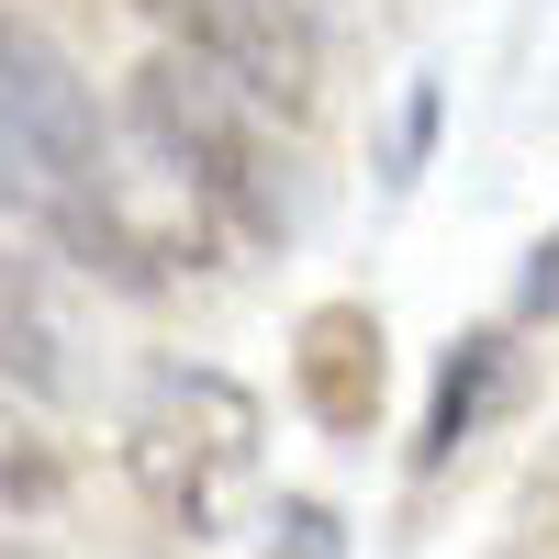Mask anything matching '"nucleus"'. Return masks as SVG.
<instances>
[{
  "mask_svg": "<svg viewBox=\"0 0 559 559\" xmlns=\"http://www.w3.org/2000/svg\"><path fill=\"white\" fill-rule=\"evenodd\" d=\"M381 381H392V358H381V313L369 302H313L302 313V336H292V392L324 437H369L381 426Z\"/></svg>",
  "mask_w": 559,
  "mask_h": 559,
  "instance_id": "nucleus-6",
  "label": "nucleus"
},
{
  "mask_svg": "<svg viewBox=\"0 0 559 559\" xmlns=\"http://www.w3.org/2000/svg\"><path fill=\"white\" fill-rule=\"evenodd\" d=\"M515 313H559V224L537 236V258H526V280H515Z\"/></svg>",
  "mask_w": 559,
  "mask_h": 559,
  "instance_id": "nucleus-10",
  "label": "nucleus"
},
{
  "mask_svg": "<svg viewBox=\"0 0 559 559\" xmlns=\"http://www.w3.org/2000/svg\"><path fill=\"white\" fill-rule=\"evenodd\" d=\"M258 559H347V515L324 492H280L269 503V548Z\"/></svg>",
  "mask_w": 559,
  "mask_h": 559,
  "instance_id": "nucleus-9",
  "label": "nucleus"
},
{
  "mask_svg": "<svg viewBox=\"0 0 559 559\" xmlns=\"http://www.w3.org/2000/svg\"><path fill=\"white\" fill-rule=\"evenodd\" d=\"M258 448H269V414L247 381H224L202 358H157L123 403V471L146 481V503L179 537H224L236 503L258 492Z\"/></svg>",
  "mask_w": 559,
  "mask_h": 559,
  "instance_id": "nucleus-3",
  "label": "nucleus"
},
{
  "mask_svg": "<svg viewBox=\"0 0 559 559\" xmlns=\"http://www.w3.org/2000/svg\"><path fill=\"white\" fill-rule=\"evenodd\" d=\"M134 12L168 34V57H191L269 123L324 112V12L313 0H134Z\"/></svg>",
  "mask_w": 559,
  "mask_h": 559,
  "instance_id": "nucleus-4",
  "label": "nucleus"
},
{
  "mask_svg": "<svg viewBox=\"0 0 559 559\" xmlns=\"http://www.w3.org/2000/svg\"><path fill=\"white\" fill-rule=\"evenodd\" d=\"M0 392H34V403H79L90 392L79 313L45 280V258H23V236H0Z\"/></svg>",
  "mask_w": 559,
  "mask_h": 559,
  "instance_id": "nucleus-5",
  "label": "nucleus"
},
{
  "mask_svg": "<svg viewBox=\"0 0 559 559\" xmlns=\"http://www.w3.org/2000/svg\"><path fill=\"white\" fill-rule=\"evenodd\" d=\"M0 236L57 247L68 269L112 280V292H157L168 236L134 213V179L112 157V123L68 68L57 34L0 12Z\"/></svg>",
  "mask_w": 559,
  "mask_h": 559,
  "instance_id": "nucleus-1",
  "label": "nucleus"
},
{
  "mask_svg": "<svg viewBox=\"0 0 559 559\" xmlns=\"http://www.w3.org/2000/svg\"><path fill=\"white\" fill-rule=\"evenodd\" d=\"M492 381H503V336H459L448 369H437V392H426V426H414V471H448V459L481 437Z\"/></svg>",
  "mask_w": 559,
  "mask_h": 559,
  "instance_id": "nucleus-7",
  "label": "nucleus"
},
{
  "mask_svg": "<svg viewBox=\"0 0 559 559\" xmlns=\"http://www.w3.org/2000/svg\"><path fill=\"white\" fill-rule=\"evenodd\" d=\"M123 123H134V146L168 168V191L191 202V224H213V236H236V247H292L302 236V168L280 146V123L258 102H236L224 79H202L191 57L157 45V57L123 79Z\"/></svg>",
  "mask_w": 559,
  "mask_h": 559,
  "instance_id": "nucleus-2",
  "label": "nucleus"
},
{
  "mask_svg": "<svg viewBox=\"0 0 559 559\" xmlns=\"http://www.w3.org/2000/svg\"><path fill=\"white\" fill-rule=\"evenodd\" d=\"M0 559H45V548H34V537H0Z\"/></svg>",
  "mask_w": 559,
  "mask_h": 559,
  "instance_id": "nucleus-11",
  "label": "nucleus"
},
{
  "mask_svg": "<svg viewBox=\"0 0 559 559\" xmlns=\"http://www.w3.org/2000/svg\"><path fill=\"white\" fill-rule=\"evenodd\" d=\"M68 492V459H57V437L34 426V414L0 392V515H45V503Z\"/></svg>",
  "mask_w": 559,
  "mask_h": 559,
  "instance_id": "nucleus-8",
  "label": "nucleus"
}]
</instances>
